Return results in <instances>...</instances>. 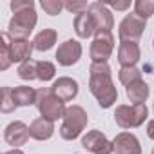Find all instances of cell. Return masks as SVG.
<instances>
[{
  "label": "cell",
  "instance_id": "ba28073f",
  "mask_svg": "<svg viewBox=\"0 0 154 154\" xmlns=\"http://www.w3.org/2000/svg\"><path fill=\"white\" fill-rule=\"evenodd\" d=\"M82 147L93 154H112L114 150V143L109 141L100 131H89L82 138Z\"/></svg>",
  "mask_w": 154,
  "mask_h": 154
},
{
  "label": "cell",
  "instance_id": "7c38bea8",
  "mask_svg": "<svg viewBox=\"0 0 154 154\" xmlns=\"http://www.w3.org/2000/svg\"><path fill=\"white\" fill-rule=\"evenodd\" d=\"M89 13L93 15L96 26H98V31H111L114 27V20H112V15L109 11V8L102 2H93L89 4Z\"/></svg>",
  "mask_w": 154,
  "mask_h": 154
},
{
  "label": "cell",
  "instance_id": "7402d4cb",
  "mask_svg": "<svg viewBox=\"0 0 154 154\" xmlns=\"http://www.w3.org/2000/svg\"><path fill=\"white\" fill-rule=\"evenodd\" d=\"M118 80H120L125 87H129L131 84L141 80V71L136 69V67H122V69L118 71Z\"/></svg>",
  "mask_w": 154,
  "mask_h": 154
},
{
  "label": "cell",
  "instance_id": "9a60e30c",
  "mask_svg": "<svg viewBox=\"0 0 154 154\" xmlns=\"http://www.w3.org/2000/svg\"><path fill=\"white\" fill-rule=\"evenodd\" d=\"M98 31V26L93 18V15L89 11L82 13V15H76L74 18V33L78 35L80 38H89L93 35H96Z\"/></svg>",
  "mask_w": 154,
  "mask_h": 154
},
{
  "label": "cell",
  "instance_id": "9c48e42d",
  "mask_svg": "<svg viewBox=\"0 0 154 154\" xmlns=\"http://www.w3.org/2000/svg\"><path fill=\"white\" fill-rule=\"evenodd\" d=\"M82 56V45L76 40H65L58 51H56V62L62 67H69L72 63H76Z\"/></svg>",
  "mask_w": 154,
  "mask_h": 154
},
{
  "label": "cell",
  "instance_id": "6da1fadb",
  "mask_svg": "<svg viewBox=\"0 0 154 154\" xmlns=\"http://www.w3.org/2000/svg\"><path fill=\"white\" fill-rule=\"evenodd\" d=\"M89 91L98 100V105L109 109L118 100V91L111 78V67L107 63H91L89 67Z\"/></svg>",
  "mask_w": 154,
  "mask_h": 154
},
{
  "label": "cell",
  "instance_id": "4dcf8cb0",
  "mask_svg": "<svg viewBox=\"0 0 154 154\" xmlns=\"http://www.w3.org/2000/svg\"><path fill=\"white\" fill-rule=\"evenodd\" d=\"M4 154H24L20 149H13V150H9V152H4Z\"/></svg>",
  "mask_w": 154,
  "mask_h": 154
},
{
  "label": "cell",
  "instance_id": "4fadbf2b",
  "mask_svg": "<svg viewBox=\"0 0 154 154\" xmlns=\"http://www.w3.org/2000/svg\"><path fill=\"white\" fill-rule=\"evenodd\" d=\"M112 143L116 154H141V145L138 138L131 132H120Z\"/></svg>",
  "mask_w": 154,
  "mask_h": 154
},
{
  "label": "cell",
  "instance_id": "d4e9b609",
  "mask_svg": "<svg viewBox=\"0 0 154 154\" xmlns=\"http://www.w3.org/2000/svg\"><path fill=\"white\" fill-rule=\"evenodd\" d=\"M54 72H56V69H54V65L51 62H45V60L38 62V80L49 82V80L54 78Z\"/></svg>",
  "mask_w": 154,
  "mask_h": 154
},
{
  "label": "cell",
  "instance_id": "7a4b0ae2",
  "mask_svg": "<svg viewBox=\"0 0 154 154\" xmlns=\"http://www.w3.org/2000/svg\"><path fill=\"white\" fill-rule=\"evenodd\" d=\"M15 17L9 22L8 33L15 40H27L29 33L36 26V13H35V4L31 0H13L9 4Z\"/></svg>",
  "mask_w": 154,
  "mask_h": 154
},
{
  "label": "cell",
  "instance_id": "3957f363",
  "mask_svg": "<svg viewBox=\"0 0 154 154\" xmlns=\"http://www.w3.org/2000/svg\"><path fill=\"white\" fill-rule=\"evenodd\" d=\"M36 109L38 112L42 114V118H47L51 122L58 120V118H63L65 116V111L67 107L63 105V102L53 94L51 87H42L36 91Z\"/></svg>",
  "mask_w": 154,
  "mask_h": 154
},
{
  "label": "cell",
  "instance_id": "277c9868",
  "mask_svg": "<svg viewBox=\"0 0 154 154\" xmlns=\"http://www.w3.org/2000/svg\"><path fill=\"white\" fill-rule=\"evenodd\" d=\"M87 112L80 105H71L65 111L63 123L60 127V136L63 140H74L82 134V131L87 127Z\"/></svg>",
  "mask_w": 154,
  "mask_h": 154
},
{
  "label": "cell",
  "instance_id": "f1b7e54d",
  "mask_svg": "<svg viewBox=\"0 0 154 154\" xmlns=\"http://www.w3.org/2000/svg\"><path fill=\"white\" fill-rule=\"evenodd\" d=\"M105 6L114 8L116 11H123V9H127V8H131V2H109V4H105Z\"/></svg>",
  "mask_w": 154,
  "mask_h": 154
},
{
  "label": "cell",
  "instance_id": "cb8c5ba5",
  "mask_svg": "<svg viewBox=\"0 0 154 154\" xmlns=\"http://www.w3.org/2000/svg\"><path fill=\"white\" fill-rule=\"evenodd\" d=\"M134 15L140 17L141 20H147L149 17L154 15V2L152 0H138L134 4Z\"/></svg>",
  "mask_w": 154,
  "mask_h": 154
},
{
  "label": "cell",
  "instance_id": "2e32d148",
  "mask_svg": "<svg viewBox=\"0 0 154 154\" xmlns=\"http://www.w3.org/2000/svg\"><path fill=\"white\" fill-rule=\"evenodd\" d=\"M29 132H31V138L36 140V141H45L53 136L54 132V122L47 120V118H36L33 120V123L29 125Z\"/></svg>",
  "mask_w": 154,
  "mask_h": 154
},
{
  "label": "cell",
  "instance_id": "ffe728a7",
  "mask_svg": "<svg viewBox=\"0 0 154 154\" xmlns=\"http://www.w3.org/2000/svg\"><path fill=\"white\" fill-rule=\"evenodd\" d=\"M56 38H58L56 31H54V29H51V27H47V29L40 31V33L35 36L33 45H35V49H36V51H49V49L56 44Z\"/></svg>",
  "mask_w": 154,
  "mask_h": 154
},
{
  "label": "cell",
  "instance_id": "4316f807",
  "mask_svg": "<svg viewBox=\"0 0 154 154\" xmlns=\"http://www.w3.org/2000/svg\"><path fill=\"white\" fill-rule=\"evenodd\" d=\"M42 9H44L47 15L56 17V15H60V11L65 9V8H63V2H60V0H42Z\"/></svg>",
  "mask_w": 154,
  "mask_h": 154
},
{
  "label": "cell",
  "instance_id": "8fae6325",
  "mask_svg": "<svg viewBox=\"0 0 154 154\" xmlns=\"http://www.w3.org/2000/svg\"><path fill=\"white\" fill-rule=\"evenodd\" d=\"M51 91L62 102H71V100L76 98V94H78V82L69 78V76H62V78H58V80L53 82Z\"/></svg>",
  "mask_w": 154,
  "mask_h": 154
},
{
  "label": "cell",
  "instance_id": "52a82bcc",
  "mask_svg": "<svg viewBox=\"0 0 154 154\" xmlns=\"http://www.w3.org/2000/svg\"><path fill=\"white\" fill-rule=\"evenodd\" d=\"M143 29H145V20H141L140 17L132 13V15H127L120 22L118 35L122 42H138L143 35Z\"/></svg>",
  "mask_w": 154,
  "mask_h": 154
},
{
  "label": "cell",
  "instance_id": "603a6c76",
  "mask_svg": "<svg viewBox=\"0 0 154 154\" xmlns=\"http://www.w3.org/2000/svg\"><path fill=\"white\" fill-rule=\"evenodd\" d=\"M17 72L22 80H35V78H38V62L29 58V60H26L24 63L18 65Z\"/></svg>",
  "mask_w": 154,
  "mask_h": 154
},
{
  "label": "cell",
  "instance_id": "5b68a950",
  "mask_svg": "<svg viewBox=\"0 0 154 154\" xmlns=\"http://www.w3.org/2000/svg\"><path fill=\"white\" fill-rule=\"evenodd\" d=\"M149 116V109L145 103L140 105H118L114 111V120L122 129L140 127Z\"/></svg>",
  "mask_w": 154,
  "mask_h": 154
},
{
  "label": "cell",
  "instance_id": "484cf974",
  "mask_svg": "<svg viewBox=\"0 0 154 154\" xmlns=\"http://www.w3.org/2000/svg\"><path fill=\"white\" fill-rule=\"evenodd\" d=\"M11 87H4L2 89V102H0V109H2V112H13L17 109L15 105V100H13V94H11Z\"/></svg>",
  "mask_w": 154,
  "mask_h": 154
},
{
  "label": "cell",
  "instance_id": "ac0fdd59",
  "mask_svg": "<svg viewBox=\"0 0 154 154\" xmlns=\"http://www.w3.org/2000/svg\"><path fill=\"white\" fill-rule=\"evenodd\" d=\"M125 93H127V98L132 102V105H140V103H145L150 89L143 80H140V82H134L129 87H125Z\"/></svg>",
  "mask_w": 154,
  "mask_h": 154
},
{
  "label": "cell",
  "instance_id": "30bf717a",
  "mask_svg": "<svg viewBox=\"0 0 154 154\" xmlns=\"http://www.w3.org/2000/svg\"><path fill=\"white\" fill-rule=\"evenodd\" d=\"M29 136H31L29 127H27L24 122H11V123L6 127V131H4V140H6L9 145H13L15 149L26 145L27 140H29Z\"/></svg>",
  "mask_w": 154,
  "mask_h": 154
},
{
  "label": "cell",
  "instance_id": "83f0119b",
  "mask_svg": "<svg viewBox=\"0 0 154 154\" xmlns=\"http://www.w3.org/2000/svg\"><path fill=\"white\" fill-rule=\"evenodd\" d=\"M63 8L67 11H71L72 15H82V13L89 11V6L85 2H63Z\"/></svg>",
  "mask_w": 154,
  "mask_h": 154
},
{
  "label": "cell",
  "instance_id": "5bb4252c",
  "mask_svg": "<svg viewBox=\"0 0 154 154\" xmlns=\"http://www.w3.org/2000/svg\"><path fill=\"white\" fill-rule=\"evenodd\" d=\"M140 45L138 42H122L118 49V62L122 67H134V63L140 60Z\"/></svg>",
  "mask_w": 154,
  "mask_h": 154
},
{
  "label": "cell",
  "instance_id": "e0dca14e",
  "mask_svg": "<svg viewBox=\"0 0 154 154\" xmlns=\"http://www.w3.org/2000/svg\"><path fill=\"white\" fill-rule=\"evenodd\" d=\"M9 49H11V60H13V63L15 62L24 63L26 60L31 58V51L35 49V45L29 40H15V38H11L9 40Z\"/></svg>",
  "mask_w": 154,
  "mask_h": 154
},
{
  "label": "cell",
  "instance_id": "d6986e66",
  "mask_svg": "<svg viewBox=\"0 0 154 154\" xmlns=\"http://www.w3.org/2000/svg\"><path fill=\"white\" fill-rule=\"evenodd\" d=\"M11 94H13V100H15L17 107H27V105L36 103V91L33 87L18 85V87H15L11 91Z\"/></svg>",
  "mask_w": 154,
  "mask_h": 154
},
{
  "label": "cell",
  "instance_id": "44dd1931",
  "mask_svg": "<svg viewBox=\"0 0 154 154\" xmlns=\"http://www.w3.org/2000/svg\"><path fill=\"white\" fill-rule=\"evenodd\" d=\"M9 40H11V36H9L8 31L0 35V69H2V71H6L13 63L11 49H9Z\"/></svg>",
  "mask_w": 154,
  "mask_h": 154
},
{
  "label": "cell",
  "instance_id": "8992f818",
  "mask_svg": "<svg viewBox=\"0 0 154 154\" xmlns=\"http://www.w3.org/2000/svg\"><path fill=\"white\" fill-rule=\"evenodd\" d=\"M114 49V38L111 31H96L91 44V58L94 63H107Z\"/></svg>",
  "mask_w": 154,
  "mask_h": 154
},
{
  "label": "cell",
  "instance_id": "1f68e13d",
  "mask_svg": "<svg viewBox=\"0 0 154 154\" xmlns=\"http://www.w3.org/2000/svg\"><path fill=\"white\" fill-rule=\"evenodd\" d=\"M150 154H154V149H152V152H150Z\"/></svg>",
  "mask_w": 154,
  "mask_h": 154
},
{
  "label": "cell",
  "instance_id": "d6a6232c",
  "mask_svg": "<svg viewBox=\"0 0 154 154\" xmlns=\"http://www.w3.org/2000/svg\"><path fill=\"white\" fill-rule=\"evenodd\" d=\"M152 47H154V42H152Z\"/></svg>",
  "mask_w": 154,
  "mask_h": 154
},
{
  "label": "cell",
  "instance_id": "f546056e",
  "mask_svg": "<svg viewBox=\"0 0 154 154\" xmlns=\"http://www.w3.org/2000/svg\"><path fill=\"white\" fill-rule=\"evenodd\" d=\"M147 136H149L150 140H154V120H150V122L147 123Z\"/></svg>",
  "mask_w": 154,
  "mask_h": 154
}]
</instances>
